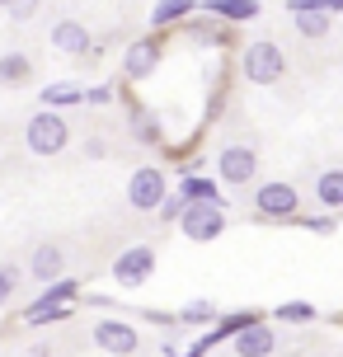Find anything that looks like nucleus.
Instances as JSON below:
<instances>
[{
  "label": "nucleus",
  "instance_id": "1",
  "mask_svg": "<svg viewBox=\"0 0 343 357\" xmlns=\"http://www.w3.org/2000/svg\"><path fill=\"white\" fill-rule=\"evenodd\" d=\"M24 142H29V151L33 155H56V151H66V142H71V127L61 123L56 113H33L29 118V127H24Z\"/></svg>",
  "mask_w": 343,
  "mask_h": 357
},
{
  "label": "nucleus",
  "instance_id": "13",
  "mask_svg": "<svg viewBox=\"0 0 343 357\" xmlns=\"http://www.w3.org/2000/svg\"><path fill=\"white\" fill-rule=\"evenodd\" d=\"M29 71H33V61H29L24 52L0 56V80H5V85H19V80H29Z\"/></svg>",
  "mask_w": 343,
  "mask_h": 357
},
{
  "label": "nucleus",
  "instance_id": "23",
  "mask_svg": "<svg viewBox=\"0 0 343 357\" xmlns=\"http://www.w3.org/2000/svg\"><path fill=\"white\" fill-rule=\"evenodd\" d=\"M183 320H212V305H207V301H193L188 310H183Z\"/></svg>",
  "mask_w": 343,
  "mask_h": 357
},
{
  "label": "nucleus",
  "instance_id": "14",
  "mask_svg": "<svg viewBox=\"0 0 343 357\" xmlns=\"http://www.w3.org/2000/svg\"><path fill=\"white\" fill-rule=\"evenodd\" d=\"M315 193H320V202H325V207H343V169H329V174H320Z\"/></svg>",
  "mask_w": 343,
  "mask_h": 357
},
{
  "label": "nucleus",
  "instance_id": "11",
  "mask_svg": "<svg viewBox=\"0 0 343 357\" xmlns=\"http://www.w3.org/2000/svg\"><path fill=\"white\" fill-rule=\"evenodd\" d=\"M29 268H33L38 282H56V278H61V268H66V254L56 250V245H38L33 259H29Z\"/></svg>",
  "mask_w": 343,
  "mask_h": 357
},
{
  "label": "nucleus",
  "instance_id": "6",
  "mask_svg": "<svg viewBox=\"0 0 343 357\" xmlns=\"http://www.w3.org/2000/svg\"><path fill=\"white\" fill-rule=\"evenodd\" d=\"M151 268H155V254L146 250V245H137V250H127L118 264H113V278L123 287H137V282H146L151 278Z\"/></svg>",
  "mask_w": 343,
  "mask_h": 357
},
{
  "label": "nucleus",
  "instance_id": "17",
  "mask_svg": "<svg viewBox=\"0 0 343 357\" xmlns=\"http://www.w3.org/2000/svg\"><path fill=\"white\" fill-rule=\"evenodd\" d=\"M212 10L231 19H254V0H212Z\"/></svg>",
  "mask_w": 343,
  "mask_h": 357
},
{
  "label": "nucleus",
  "instance_id": "4",
  "mask_svg": "<svg viewBox=\"0 0 343 357\" xmlns=\"http://www.w3.org/2000/svg\"><path fill=\"white\" fill-rule=\"evenodd\" d=\"M127 197H132V207H142V212L160 207L165 202V174L160 169H137L132 183H127Z\"/></svg>",
  "mask_w": 343,
  "mask_h": 357
},
{
  "label": "nucleus",
  "instance_id": "8",
  "mask_svg": "<svg viewBox=\"0 0 343 357\" xmlns=\"http://www.w3.org/2000/svg\"><path fill=\"white\" fill-rule=\"evenodd\" d=\"M259 212L264 216H287V212H296V188L291 183H268V188H259Z\"/></svg>",
  "mask_w": 343,
  "mask_h": 357
},
{
  "label": "nucleus",
  "instance_id": "20",
  "mask_svg": "<svg viewBox=\"0 0 343 357\" xmlns=\"http://www.w3.org/2000/svg\"><path fill=\"white\" fill-rule=\"evenodd\" d=\"M183 193H188V197H202V202H217V188H212L207 178H188V183H183Z\"/></svg>",
  "mask_w": 343,
  "mask_h": 357
},
{
  "label": "nucleus",
  "instance_id": "22",
  "mask_svg": "<svg viewBox=\"0 0 343 357\" xmlns=\"http://www.w3.org/2000/svg\"><path fill=\"white\" fill-rule=\"evenodd\" d=\"M310 315H315V310H310V305H301V301H291V305H282V310H277V320H310Z\"/></svg>",
  "mask_w": 343,
  "mask_h": 357
},
{
  "label": "nucleus",
  "instance_id": "15",
  "mask_svg": "<svg viewBox=\"0 0 343 357\" xmlns=\"http://www.w3.org/2000/svg\"><path fill=\"white\" fill-rule=\"evenodd\" d=\"M151 66H155V47L151 43H137L127 52V75H151Z\"/></svg>",
  "mask_w": 343,
  "mask_h": 357
},
{
  "label": "nucleus",
  "instance_id": "5",
  "mask_svg": "<svg viewBox=\"0 0 343 357\" xmlns=\"http://www.w3.org/2000/svg\"><path fill=\"white\" fill-rule=\"evenodd\" d=\"M94 343L113 357H127V353H137V329L123 320H99L94 324Z\"/></svg>",
  "mask_w": 343,
  "mask_h": 357
},
{
  "label": "nucleus",
  "instance_id": "3",
  "mask_svg": "<svg viewBox=\"0 0 343 357\" xmlns=\"http://www.w3.org/2000/svg\"><path fill=\"white\" fill-rule=\"evenodd\" d=\"M183 216V231H188V240H217L221 226H226V216H221L217 202H198V207H188Z\"/></svg>",
  "mask_w": 343,
  "mask_h": 357
},
{
  "label": "nucleus",
  "instance_id": "10",
  "mask_svg": "<svg viewBox=\"0 0 343 357\" xmlns=\"http://www.w3.org/2000/svg\"><path fill=\"white\" fill-rule=\"evenodd\" d=\"M52 47H56V52H71V56L90 52V29L75 24V19H61V24L52 29Z\"/></svg>",
  "mask_w": 343,
  "mask_h": 357
},
{
  "label": "nucleus",
  "instance_id": "12",
  "mask_svg": "<svg viewBox=\"0 0 343 357\" xmlns=\"http://www.w3.org/2000/svg\"><path fill=\"white\" fill-rule=\"evenodd\" d=\"M80 99H85V89L71 85V80H56V85L43 89V104H47V113H52V108H66V104H80Z\"/></svg>",
  "mask_w": 343,
  "mask_h": 357
},
{
  "label": "nucleus",
  "instance_id": "18",
  "mask_svg": "<svg viewBox=\"0 0 343 357\" xmlns=\"http://www.w3.org/2000/svg\"><path fill=\"white\" fill-rule=\"evenodd\" d=\"M188 10H193V0H160V5H155V24L179 19V15H188Z\"/></svg>",
  "mask_w": 343,
  "mask_h": 357
},
{
  "label": "nucleus",
  "instance_id": "7",
  "mask_svg": "<svg viewBox=\"0 0 343 357\" xmlns=\"http://www.w3.org/2000/svg\"><path fill=\"white\" fill-rule=\"evenodd\" d=\"M273 329L268 324H245V329H240V334H235V357H268L273 353Z\"/></svg>",
  "mask_w": 343,
  "mask_h": 357
},
{
  "label": "nucleus",
  "instance_id": "2",
  "mask_svg": "<svg viewBox=\"0 0 343 357\" xmlns=\"http://www.w3.org/2000/svg\"><path fill=\"white\" fill-rule=\"evenodd\" d=\"M282 71H287V56L277 43H254L245 52V80L254 85H273V80H282Z\"/></svg>",
  "mask_w": 343,
  "mask_h": 357
},
{
  "label": "nucleus",
  "instance_id": "16",
  "mask_svg": "<svg viewBox=\"0 0 343 357\" xmlns=\"http://www.w3.org/2000/svg\"><path fill=\"white\" fill-rule=\"evenodd\" d=\"M296 29L306 38H325L329 33V15H320V10H296Z\"/></svg>",
  "mask_w": 343,
  "mask_h": 357
},
{
  "label": "nucleus",
  "instance_id": "9",
  "mask_svg": "<svg viewBox=\"0 0 343 357\" xmlns=\"http://www.w3.org/2000/svg\"><path fill=\"white\" fill-rule=\"evenodd\" d=\"M254 151L250 146H231V151H221V178H231V183H250L254 178Z\"/></svg>",
  "mask_w": 343,
  "mask_h": 357
},
{
  "label": "nucleus",
  "instance_id": "19",
  "mask_svg": "<svg viewBox=\"0 0 343 357\" xmlns=\"http://www.w3.org/2000/svg\"><path fill=\"white\" fill-rule=\"evenodd\" d=\"M0 5H5V10H10V19H19V24L38 15V0H0Z\"/></svg>",
  "mask_w": 343,
  "mask_h": 357
},
{
  "label": "nucleus",
  "instance_id": "21",
  "mask_svg": "<svg viewBox=\"0 0 343 357\" xmlns=\"http://www.w3.org/2000/svg\"><path fill=\"white\" fill-rule=\"evenodd\" d=\"M15 282H19V273H15V268H0V305L15 296Z\"/></svg>",
  "mask_w": 343,
  "mask_h": 357
}]
</instances>
